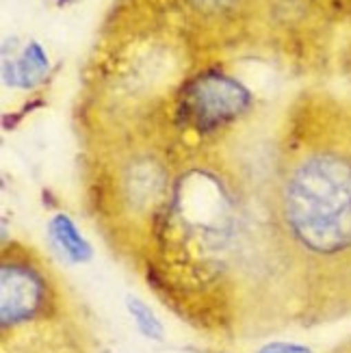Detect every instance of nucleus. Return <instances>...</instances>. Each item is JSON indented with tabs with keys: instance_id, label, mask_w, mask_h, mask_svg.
<instances>
[{
	"instance_id": "nucleus-1",
	"label": "nucleus",
	"mask_w": 351,
	"mask_h": 353,
	"mask_svg": "<svg viewBox=\"0 0 351 353\" xmlns=\"http://www.w3.org/2000/svg\"><path fill=\"white\" fill-rule=\"evenodd\" d=\"M267 189L223 148L180 161L141 265L165 303L219 332L297 319Z\"/></svg>"
},
{
	"instance_id": "nucleus-2",
	"label": "nucleus",
	"mask_w": 351,
	"mask_h": 353,
	"mask_svg": "<svg viewBox=\"0 0 351 353\" xmlns=\"http://www.w3.org/2000/svg\"><path fill=\"white\" fill-rule=\"evenodd\" d=\"M267 197L297 319L351 314V104L308 91L291 106Z\"/></svg>"
},
{
	"instance_id": "nucleus-3",
	"label": "nucleus",
	"mask_w": 351,
	"mask_h": 353,
	"mask_svg": "<svg viewBox=\"0 0 351 353\" xmlns=\"http://www.w3.org/2000/svg\"><path fill=\"white\" fill-rule=\"evenodd\" d=\"M180 159L157 132H130L87 150L85 199L91 221L119 256L141 269Z\"/></svg>"
},
{
	"instance_id": "nucleus-4",
	"label": "nucleus",
	"mask_w": 351,
	"mask_h": 353,
	"mask_svg": "<svg viewBox=\"0 0 351 353\" xmlns=\"http://www.w3.org/2000/svg\"><path fill=\"white\" fill-rule=\"evenodd\" d=\"M254 109V94L219 68L182 79L154 130L182 161L197 152L223 148L225 137Z\"/></svg>"
},
{
	"instance_id": "nucleus-5",
	"label": "nucleus",
	"mask_w": 351,
	"mask_h": 353,
	"mask_svg": "<svg viewBox=\"0 0 351 353\" xmlns=\"http://www.w3.org/2000/svg\"><path fill=\"white\" fill-rule=\"evenodd\" d=\"M66 316V295L50 263L22 241H5L0 258L3 336Z\"/></svg>"
},
{
	"instance_id": "nucleus-6",
	"label": "nucleus",
	"mask_w": 351,
	"mask_h": 353,
	"mask_svg": "<svg viewBox=\"0 0 351 353\" xmlns=\"http://www.w3.org/2000/svg\"><path fill=\"white\" fill-rule=\"evenodd\" d=\"M167 9L185 24L189 33L221 30L245 24L254 13V0H167Z\"/></svg>"
},
{
	"instance_id": "nucleus-7",
	"label": "nucleus",
	"mask_w": 351,
	"mask_h": 353,
	"mask_svg": "<svg viewBox=\"0 0 351 353\" xmlns=\"http://www.w3.org/2000/svg\"><path fill=\"white\" fill-rule=\"evenodd\" d=\"M3 353H87L68 316L3 336Z\"/></svg>"
},
{
	"instance_id": "nucleus-8",
	"label": "nucleus",
	"mask_w": 351,
	"mask_h": 353,
	"mask_svg": "<svg viewBox=\"0 0 351 353\" xmlns=\"http://www.w3.org/2000/svg\"><path fill=\"white\" fill-rule=\"evenodd\" d=\"M48 239L57 254L70 265H85L94 258V248L81 234L79 225L68 212H57L48 219Z\"/></svg>"
},
{
	"instance_id": "nucleus-9",
	"label": "nucleus",
	"mask_w": 351,
	"mask_h": 353,
	"mask_svg": "<svg viewBox=\"0 0 351 353\" xmlns=\"http://www.w3.org/2000/svg\"><path fill=\"white\" fill-rule=\"evenodd\" d=\"M5 83L11 87H22V89H33L39 85L46 74H48V57H46L43 48L37 41H30L24 46V50L15 59H5L3 63Z\"/></svg>"
},
{
	"instance_id": "nucleus-10",
	"label": "nucleus",
	"mask_w": 351,
	"mask_h": 353,
	"mask_svg": "<svg viewBox=\"0 0 351 353\" xmlns=\"http://www.w3.org/2000/svg\"><path fill=\"white\" fill-rule=\"evenodd\" d=\"M124 305H126V312L132 321L134 330L139 332L146 341H152V343H163L165 341V325L161 316L150 308V303L143 301L141 297L137 295H126L124 299Z\"/></svg>"
},
{
	"instance_id": "nucleus-11",
	"label": "nucleus",
	"mask_w": 351,
	"mask_h": 353,
	"mask_svg": "<svg viewBox=\"0 0 351 353\" xmlns=\"http://www.w3.org/2000/svg\"><path fill=\"white\" fill-rule=\"evenodd\" d=\"M310 3L328 22H347L351 18V0H310Z\"/></svg>"
},
{
	"instance_id": "nucleus-12",
	"label": "nucleus",
	"mask_w": 351,
	"mask_h": 353,
	"mask_svg": "<svg viewBox=\"0 0 351 353\" xmlns=\"http://www.w3.org/2000/svg\"><path fill=\"white\" fill-rule=\"evenodd\" d=\"M256 353H314L310 347L299 345V343H286V341H271L263 345Z\"/></svg>"
},
{
	"instance_id": "nucleus-13",
	"label": "nucleus",
	"mask_w": 351,
	"mask_h": 353,
	"mask_svg": "<svg viewBox=\"0 0 351 353\" xmlns=\"http://www.w3.org/2000/svg\"><path fill=\"white\" fill-rule=\"evenodd\" d=\"M345 24H349V41H347V52H345V70L351 74V18Z\"/></svg>"
},
{
	"instance_id": "nucleus-14",
	"label": "nucleus",
	"mask_w": 351,
	"mask_h": 353,
	"mask_svg": "<svg viewBox=\"0 0 351 353\" xmlns=\"http://www.w3.org/2000/svg\"><path fill=\"white\" fill-rule=\"evenodd\" d=\"M334 353H351V341L347 343V345H343V347H339Z\"/></svg>"
},
{
	"instance_id": "nucleus-15",
	"label": "nucleus",
	"mask_w": 351,
	"mask_h": 353,
	"mask_svg": "<svg viewBox=\"0 0 351 353\" xmlns=\"http://www.w3.org/2000/svg\"><path fill=\"white\" fill-rule=\"evenodd\" d=\"M219 353H223V351H219Z\"/></svg>"
}]
</instances>
